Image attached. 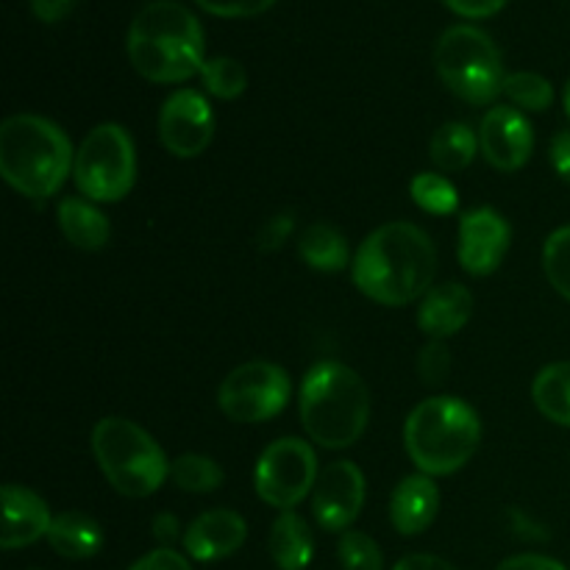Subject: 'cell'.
I'll use <instances>...</instances> for the list:
<instances>
[{
  "instance_id": "cell-1",
  "label": "cell",
  "mask_w": 570,
  "mask_h": 570,
  "mask_svg": "<svg viewBox=\"0 0 570 570\" xmlns=\"http://www.w3.org/2000/svg\"><path fill=\"white\" fill-rule=\"evenodd\" d=\"M438 250L415 223H384L362 239L351 276L362 295L382 306H406L432 289Z\"/></svg>"
},
{
  "instance_id": "cell-2",
  "label": "cell",
  "mask_w": 570,
  "mask_h": 570,
  "mask_svg": "<svg viewBox=\"0 0 570 570\" xmlns=\"http://www.w3.org/2000/svg\"><path fill=\"white\" fill-rule=\"evenodd\" d=\"M126 50L134 70L154 83L189 81L206 65L200 20L176 0L145 6L128 28Z\"/></svg>"
},
{
  "instance_id": "cell-3",
  "label": "cell",
  "mask_w": 570,
  "mask_h": 570,
  "mask_svg": "<svg viewBox=\"0 0 570 570\" xmlns=\"http://www.w3.org/2000/svg\"><path fill=\"white\" fill-rule=\"evenodd\" d=\"M76 154L56 122L39 115H11L0 126V176L31 200H48L65 187Z\"/></svg>"
},
{
  "instance_id": "cell-4",
  "label": "cell",
  "mask_w": 570,
  "mask_h": 570,
  "mask_svg": "<svg viewBox=\"0 0 570 570\" xmlns=\"http://www.w3.org/2000/svg\"><path fill=\"white\" fill-rule=\"evenodd\" d=\"M301 423L312 443L323 449H351L371 421V395L354 367L317 362L301 384Z\"/></svg>"
},
{
  "instance_id": "cell-5",
  "label": "cell",
  "mask_w": 570,
  "mask_h": 570,
  "mask_svg": "<svg viewBox=\"0 0 570 570\" xmlns=\"http://www.w3.org/2000/svg\"><path fill=\"white\" fill-rule=\"evenodd\" d=\"M482 440L476 410L454 395L426 399L404 423V445L415 468L426 476H451L471 462Z\"/></svg>"
},
{
  "instance_id": "cell-6",
  "label": "cell",
  "mask_w": 570,
  "mask_h": 570,
  "mask_svg": "<svg viewBox=\"0 0 570 570\" xmlns=\"http://www.w3.org/2000/svg\"><path fill=\"white\" fill-rule=\"evenodd\" d=\"M92 454L106 482L128 499H148L170 479L161 445L126 417H100L92 429Z\"/></svg>"
},
{
  "instance_id": "cell-7",
  "label": "cell",
  "mask_w": 570,
  "mask_h": 570,
  "mask_svg": "<svg viewBox=\"0 0 570 570\" xmlns=\"http://www.w3.org/2000/svg\"><path fill=\"white\" fill-rule=\"evenodd\" d=\"M438 76L456 98L473 106H490L504 95V61L493 39L476 26H454L434 48Z\"/></svg>"
},
{
  "instance_id": "cell-8",
  "label": "cell",
  "mask_w": 570,
  "mask_h": 570,
  "mask_svg": "<svg viewBox=\"0 0 570 570\" xmlns=\"http://www.w3.org/2000/svg\"><path fill=\"white\" fill-rule=\"evenodd\" d=\"M72 178L83 198L117 204L137 184V148L131 134L117 122H100L76 150Z\"/></svg>"
},
{
  "instance_id": "cell-9",
  "label": "cell",
  "mask_w": 570,
  "mask_h": 570,
  "mask_svg": "<svg viewBox=\"0 0 570 570\" xmlns=\"http://www.w3.org/2000/svg\"><path fill=\"white\" fill-rule=\"evenodd\" d=\"M317 456L301 438H282L262 451L254 471L256 495L273 510L289 512L315 490Z\"/></svg>"
},
{
  "instance_id": "cell-10",
  "label": "cell",
  "mask_w": 570,
  "mask_h": 570,
  "mask_svg": "<svg viewBox=\"0 0 570 570\" xmlns=\"http://www.w3.org/2000/svg\"><path fill=\"white\" fill-rule=\"evenodd\" d=\"M293 382L287 371L273 362H245L234 367L220 384L217 404L234 423H265L282 415L289 404Z\"/></svg>"
},
{
  "instance_id": "cell-11",
  "label": "cell",
  "mask_w": 570,
  "mask_h": 570,
  "mask_svg": "<svg viewBox=\"0 0 570 570\" xmlns=\"http://www.w3.org/2000/svg\"><path fill=\"white\" fill-rule=\"evenodd\" d=\"M215 137V111L198 89H178L161 104L159 139L167 154L195 159Z\"/></svg>"
},
{
  "instance_id": "cell-12",
  "label": "cell",
  "mask_w": 570,
  "mask_h": 570,
  "mask_svg": "<svg viewBox=\"0 0 570 570\" xmlns=\"http://www.w3.org/2000/svg\"><path fill=\"white\" fill-rule=\"evenodd\" d=\"M365 507V473L354 462H332L312 490V515L326 532H348Z\"/></svg>"
},
{
  "instance_id": "cell-13",
  "label": "cell",
  "mask_w": 570,
  "mask_h": 570,
  "mask_svg": "<svg viewBox=\"0 0 570 570\" xmlns=\"http://www.w3.org/2000/svg\"><path fill=\"white\" fill-rule=\"evenodd\" d=\"M479 148L490 167L501 173H515L532 159L534 128L521 109L493 106L482 117L479 128Z\"/></svg>"
},
{
  "instance_id": "cell-14",
  "label": "cell",
  "mask_w": 570,
  "mask_h": 570,
  "mask_svg": "<svg viewBox=\"0 0 570 570\" xmlns=\"http://www.w3.org/2000/svg\"><path fill=\"white\" fill-rule=\"evenodd\" d=\"M512 243V228L501 212L482 206L460 220V265L471 276H490L501 267Z\"/></svg>"
},
{
  "instance_id": "cell-15",
  "label": "cell",
  "mask_w": 570,
  "mask_h": 570,
  "mask_svg": "<svg viewBox=\"0 0 570 570\" xmlns=\"http://www.w3.org/2000/svg\"><path fill=\"white\" fill-rule=\"evenodd\" d=\"M248 538V523L234 510H209L184 532V551L198 562H217L237 554Z\"/></svg>"
},
{
  "instance_id": "cell-16",
  "label": "cell",
  "mask_w": 570,
  "mask_h": 570,
  "mask_svg": "<svg viewBox=\"0 0 570 570\" xmlns=\"http://www.w3.org/2000/svg\"><path fill=\"white\" fill-rule=\"evenodd\" d=\"M50 507L42 495L33 493L22 484H6L3 488V532L0 546L6 551L26 549L37 540L48 538L50 532Z\"/></svg>"
},
{
  "instance_id": "cell-17",
  "label": "cell",
  "mask_w": 570,
  "mask_h": 570,
  "mask_svg": "<svg viewBox=\"0 0 570 570\" xmlns=\"http://www.w3.org/2000/svg\"><path fill=\"white\" fill-rule=\"evenodd\" d=\"M473 315V295L462 284H438L429 289L417 306V326L432 340H449L465 328Z\"/></svg>"
},
{
  "instance_id": "cell-18",
  "label": "cell",
  "mask_w": 570,
  "mask_h": 570,
  "mask_svg": "<svg viewBox=\"0 0 570 570\" xmlns=\"http://www.w3.org/2000/svg\"><path fill=\"white\" fill-rule=\"evenodd\" d=\"M438 512L440 488L426 473L401 479L399 488L393 490V499H390V521H393L399 534L412 538V534L426 532L434 523V518H438Z\"/></svg>"
},
{
  "instance_id": "cell-19",
  "label": "cell",
  "mask_w": 570,
  "mask_h": 570,
  "mask_svg": "<svg viewBox=\"0 0 570 570\" xmlns=\"http://www.w3.org/2000/svg\"><path fill=\"white\" fill-rule=\"evenodd\" d=\"M50 549L65 560H92L106 543L104 527L87 512H61L53 518L48 532Z\"/></svg>"
},
{
  "instance_id": "cell-20",
  "label": "cell",
  "mask_w": 570,
  "mask_h": 570,
  "mask_svg": "<svg viewBox=\"0 0 570 570\" xmlns=\"http://www.w3.org/2000/svg\"><path fill=\"white\" fill-rule=\"evenodd\" d=\"M59 228L67 237V243L76 245L81 250H100L106 248L111 237L109 217L87 198H76V195H67L59 200Z\"/></svg>"
},
{
  "instance_id": "cell-21",
  "label": "cell",
  "mask_w": 570,
  "mask_h": 570,
  "mask_svg": "<svg viewBox=\"0 0 570 570\" xmlns=\"http://www.w3.org/2000/svg\"><path fill=\"white\" fill-rule=\"evenodd\" d=\"M267 551L278 570H306L315 560V538L309 523L298 512H282L271 527Z\"/></svg>"
},
{
  "instance_id": "cell-22",
  "label": "cell",
  "mask_w": 570,
  "mask_h": 570,
  "mask_svg": "<svg viewBox=\"0 0 570 570\" xmlns=\"http://www.w3.org/2000/svg\"><path fill=\"white\" fill-rule=\"evenodd\" d=\"M298 254L304 265L321 273H340L348 265H354L345 234L340 228L328 226V223H315V226H309L301 234Z\"/></svg>"
},
{
  "instance_id": "cell-23",
  "label": "cell",
  "mask_w": 570,
  "mask_h": 570,
  "mask_svg": "<svg viewBox=\"0 0 570 570\" xmlns=\"http://www.w3.org/2000/svg\"><path fill=\"white\" fill-rule=\"evenodd\" d=\"M479 137L465 126V122H445L432 134L429 142V156L434 165L445 173H460L476 159Z\"/></svg>"
},
{
  "instance_id": "cell-24",
  "label": "cell",
  "mask_w": 570,
  "mask_h": 570,
  "mask_svg": "<svg viewBox=\"0 0 570 570\" xmlns=\"http://www.w3.org/2000/svg\"><path fill=\"white\" fill-rule=\"evenodd\" d=\"M532 399L540 415L560 426H570V362L546 365L534 376Z\"/></svg>"
},
{
  "instance_id": "cell-25",
  "label": "cell",
  "mask_w": 570,
  "mask_h": 570,
  "mask_svg": "<svg viewBox=\"0 0 570 570\" xmlns=\"http://www.w3.org/2000/svg\"><path fill=\"white\" fill-rule=\"evenodd\" d=\"M170 479L184 493H215L226 473L212 456L181 454L170 462Z\"/></svg>"
},
{
  "instance_id": "cell-26",
  "label": "cell",
  "mask_w": 570,
  "mask_h": 570,
  "mask_svg": "<svg viewBox=\"0 0 570 570\" xmlns=\"http://www.w3.org/2000/svg\"><path fill=\"white\" fill-rule=\"evenodd\" d=\"M410 195L417 209L429 215H454L460 209V193L440 173H417L410 184Z\"/></svg>"
},
{
  "instance_id": "cell-27",
  "label": "cell",
  "mask_w": 570,
  "mask_h": 570,
  "mask_svg": "<svg viewBox=\"0 0 570 570\" xmlns=\"http://www.w3.org/2000/svg\"><path fill=\"white\" fill-rule=\"evenodd\" d=\"M200 81L206 92L215 98L237 100L248 89V72L232 56H217V59H206V65L200 67Z\"/></svg>"
},
{
  "instance_id": "cell-28",
  "label": "cell",
  "mask_w": 570,
  "mask_h": 570,
  "mask_svg": "<svg viewBox=\"0 0 570 570\" xmlns=\"http://www.w3.org/2000/svg\"><path fill=\"white\" fill-rule=\"evenodd\" d=\"M504 95L523 111H546L554 104V87L540 72H512L504 81Z\"/></svg>"
},
{
  "instance_id": "cell-29",
  "label": "cell",
  "mask_w": 570,
  "mask_h": 570,
  "mask_svg": "<svg viewBox=\"0 0 570 570\" xmlns=\"http://www.w3.org/2000/svg\"><path fill=\"white\" fill-rule=\"evenodd\" d=\"M543 271L551 287L570 301V226L549 234L543 245Z\"/></svg>"
},
{
  "instance_id": "cell-30",
  "label": "cell",
  "mask_w": 570,
  "mask_h": 570,
  "mask_svg": "<svg viewBox=\"0 0 570 570\" xmlns=\"http://www.w3.org/2000/svg\"><path fill=\"white\" fill-rule=\"evenodd\" d=\"M337 557L343 570H382L384 557L376 540L365 532H343L337 543Z\"/></svg>"
},
{
  "instance_id": "cell-31",
  "label": "cell",
  "mask_w": 570,
  "mask_h": 570,
  "mask_svg": "<svg viewBox=\"0 0 570 570\" xmlns=\"http://www.w3.org/2000/svg\"><path fill=\"white\" fill-rule=\"evenodd\" d=\"M451 371V351L443 340H432L429 345H423L421 354H417V376L429 387H438L449 379Z\"/></svg>"
},
{
  "instance_id": "cell-32",
  "label": "cell",
  "mask_w": 570,
  "mask_h": 570,
  "mask_svg": "<svg viewBox=\"0 0 570 570\" xmlns=\"http://www.w3.org/2000/svg\"><path fill=\"white\" fill-rule=\"evenodd\" d=\"M204 11L226 20H239V17H256L271 9L276 0H195Z\"/></svg>"
},
{
  "instance_id": "cell-33",
  "label": "cell",
  "mask_w": 570,
  "mask_h": 570,
  "mask_svg": "<svg viewBox=\"0 0 570 570\" xmlns=\"http://www.w3.org/2000/svg\"><path fill=\"white\" fill-rule=\"evenodd\" d=\"M443 3L465 20H484V17L499 14L510 0H443Z\"/></svg>"
},
{
  "instance_id": "cell-34",
  "label": "cell",
  "mask_w": 570,
  "mask_h": 570,
  "mask_svg": "<svg viewBox=\"0 0 570 570\" xmlns=\"http://www.w3.org/2000/svg\"><path fill=\"white\" fill-rule=\"evenodd\" d=\"M128 570H193L187 562V557H181L173 549H156L150 554H145L142 560L134 562Z\"/></svg>"
},
{
  "instance_id": "cell-35",
  "label": "cell",
  "mask_w": 570,
  "mask_h": 570,
  "mask_svg": "<svg viewBox=\"0 0 570 570\" xmlns=\"http://www.w3.org/2000/svg\"><path fill=\"white\" fill-rule=\"evenodd\" d=\"M293 215H278L273 220L265 223L259 234V250H276L287 243V237L293 234Z\"/></svg>"
},
{
  "instance_id": "cell-36",
  "label": "cell",
  "mask_w": 570,
  "mask_h": 570,
  "mask_svg": "<svg viewBox=\"0 0 570 570\" xmlns=\"http://www.w3.org/2000/svg\"><path fill=\"white\" fill-rule=\"evenodd\" d=\"M495 570H568V568L562 566V562L551 560V557H543V554H518L501 562Z\"/></svg>"
},
{
  "instance_id": "cell-37",
  "label": "cell",
  "mask_w": 570,
  "mask_h": 570,
  "mask_svg": "<svg viewBox=\"0 0 570 570\" xmlns=\"http://www.w3.org/2000/svg\"><path fill=\"white\" fill-rule=\"evenodd\" d=\"M551 165H554L557 176L570 184V131H560L551 139Z\"/></svg>"
},
{
  "instance_id": "cell-38",
  "label": "cell",
  "mask_w": 570,
  "mask_h": 570,
  "mask_svg": "<svg viewBox=\"0 0 570 570\" xmlns=\"http://www.w3.org/2000/svg\"><path fill=\"white\" fill-rule=\"evenodd\" d=\"M76 0H31V11L39 22H59L72 11Z\"/></svg>"
},
{
  "instance_id": "cell-39",
  "label": "cell",
  "mask_w": 570,
  "mask_h": 570,
  "mask_svg": "<svg viewBox=\"0 0 570 570\" xmlns=\"http://www.w3.org/2000/svg\"><path fill=\"white\" fill-rule=\"evenodd\" d=\"M154 538L159 540L161 549H170L178 538L184 540L181 523H178V518L173 515V512H159V515L154 518Z\"/></svg>"
},
{
  "instance_id": "cell-40",
  "label": "cell",
  "mask_w": 570,
  "mask_h": 570,
  "mask_svg": "<svg viewBox=\"0 0 570 570\" xmlns=\"http://www.w3.org/2000/svg\"><path fill=\"white\" fill-rule=\"evenodd\" d=\"M393 570H456V568L434 554H410L404 557V560H401Z\"/></svg>"
},
{
  "instance_id": "cell-41",
  "label": "cell",
  "mask_w": 570,
  "mask_h": 570,
  "mask_svg": "<svg viewBox=\"0 0 570 570\" xmlns=\"http://www.w3.org/2000/svg\"><path fill=\"white\" fill-rule=\"evenodd\" d=\"M562 106H566V115L570 117V78L566 83V92H562Z\"/></svg>"
}]
</instances>
